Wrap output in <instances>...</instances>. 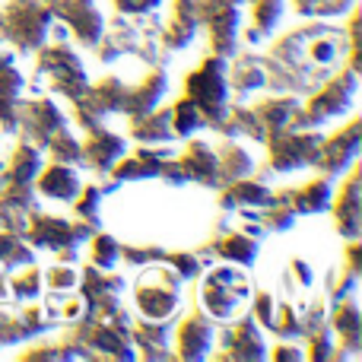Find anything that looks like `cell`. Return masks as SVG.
I'll return each mask as SVG.
<instances>
[{"label":"cell","mask_w":362,"mask_h":362,"mask_svg":"<svg viewBox=\"0 0 362 362\" xmlns=\"http://www.w3.org/2000/svg\"><path fill=\"white\" fill-rule=\"evenodd\" d=\"M283 4H286V0H251V19H255V23L245 32V42L257 45L261 38H267L270 32L276 29V23H280Z\"/></svg>","instance_id":"cell-35"},{"label":"cell","mask_w":362,"mask_h":362,"mask_svg":"<svg viewBox=\"0 0 362 362\" xmlns=\"http://www.w3.org/2000/svg\"><path fill=\"white\" fill-rule=\"evenodd\" d=\"M359 146H362V121L350 118L344 127H337L327 140L321 137L318 163H315V169H321L325 175H344V172L359 159Z\"/></svg>","instance_id":"cell-15"},{"label":"cell","mask_w":362,"mask_h":362,"mask_svg":"<svg viewBox=\"0 0 362 362\" xmlns=\"http://www.w3.org/2000/svg\"><path fill=\"white\" fill-rule=\"evenodd\" d=\"M32 187L48 200H64V204H70V200L76 197V191H80V175H76V169L67 163H51V165H42V172L35 175Z\"/></svg>","instance_id":"cell-27"},{"label":"cell","mask_w":362,"mask_h":362,"mask_svg":"<svg viewBox=\"0 0 362 362\" xmlns=\"http://www.w3.org/2000/svg\"><path fill=\"white\" fill-rule=\"evenodd\" d=\"M163 264H169L181 280H194V276H200L206 270L204 257L197 251H163Z\"/></svg>","instance_id":"cell-46"},{"label":"cell","mask_w":362,"mask_h":362,"mask_svg":"<svg viewBox=\"0 0 362 362\" xmlns=\"http://www.w3.org/2000/svg\"><path fill=\"white\" fill-rule=\"evenodd\" d=\"M200 308L219 325H229L235 315L245 312L251 299V283L238 270V264H210L206 276L200 280Z\"/></svg>","instance_id":"cell-3"},{"label":"cell","mask_w":362,"mask_h":362,"mask_svg":"<svg viewBox=\"0 0 362 362\" xmlns=\"http://www.w3.org/2000/svg\"><path fill=\"white\" fill-rule=\"evenodd\" d=\"M274 312H276V299H274V293H257L255 296V315L251 318L257 321L261 327H274Z\"/></svg>","instance_id":"cell-50"},{"label":"cell","mask_w":362,"mask_h":362,"mask_svg":"<svg viewBox=\"0 0 362 362\" xmlns=\"http://www.w3.org/2000/svg\"><path fill=\"white\" fill-rule=\"evenodd\" d=\"M242 0H197V23L210 35V54H219L229 61L238 51V35H242Z\"/></svg>","instance_id":"cell-11"},{"label":"cell","mask_w":362,"mask_h":362,"mask_svg":"<svg viewBox=\"0 0 362 362\" xmlns=\"http://www.w3.org/2000/svg\"><path fill=\"white\" fill-rule=\"evenodd\" d=\"M35 64L38 74L51 76V89L67 95L70 102L89 86L86 67H83L80 54H76V48L70 42H45L35 51Z\"/></svg>","instance_id":"cell-9"},{"label":"cell","mask_w":362,"mask_h":362,"mask_svg":"<svg viewBox=\"0 0 362 362\" xmlns=\"http://www.w3.org/2000/svg\"><path fill=\"white\" fill-rule=\"evenodd\" d=\"M226 83H229V95H235V102L248 99L251 93L267 86V74H264V61L255 54H232L226 61Z\"/></svg>","instance_id":"cell-22"},{"label":"cell","mask_w":362,"mask_h":362,"mask_svg":"<svg viewBox=\"0 0 362 362\" xmlns=\"http://www.w3.org/2000/svg\"><path fill=\"white\" fill-rule=\"evenodd\" d=\"M344 267L353 270V274H362V242H359V238H346Z\"/></svg>","instance_id":"cell-52"},{"label":"cell","mask_w":362,"mask_h":362,"mask_svg":"<svg viewBox=\"0 0 362 362\" xmlns=\"http://www.w3.org/2000/svg\"><path fill=\"white\" fill-rule=\"evenodd\" d=\"M289 267H293V276H296V283H299L302 289H308L315 283L312 264H308V261H302V257H293V261H289Z\"/></svg>","instance_id":"cell-53"},{"label":"cell","mask_w":362,"mask_h":362,"mask_svg":"<svg viewBox=\"0 0 362 362\" xmlns=\"http://www.w3.org/2000/svg\"><path fill=\"white\" fill-rule=\"evenodd\" d=\"M302 108V99L293 93H274V95H264L251 105V112L257 115V121L264 124V131L274 134L283 131V127H293L296 124V115Z\"/></svg>","instance_id":"cell-25"},{"label":"cell","mask_w":362,"mask_h":362,"mask_svg":"<svg viewBox=\"0 0 362 362\" xmlns=\"http://www.w3.org/2000/svg\"><path fill=\"white\" fill-rule=\"evenodd\" d=\"M270 200H274V191H270L264 181L245 175V178H235L229 181V185L219 187V206L223 210H245V206H267Z\"/></svg>","instance_id":"cell-31"},{"label":"cell","mask_w":362,"mask_h":362,"mask_svg":"<svg viewBox=\"0 0 362 362\" xmlns=\"http://www.w3.org/2000/svg\"><path fill=\"white\" fill-rule=\"evenodd\" d=\"M159 32H163V23H159L156 16H150V13H140V16H134V19L118 13V16L102 29L99 42H95L99 61L112 64V61H118V57L134 54L153 67V64H159V57H163Z\"/></svg>","instance_id":"cell-2"},{"label":"cell","mask_w":362,"mask_h":362,"mask_svg":"<svg viewBox=\"0 0 362 362\" xmlns=\"http://www.w3.org/2000/svg\"><path fill=\"white\" fill-rule=\"evenodd\" d=\"M257 248H261V242L257 238H251L248 232L235 229V226H226L219 223L216 226V235L210 238V242L204 245V248H197V255L204 257V264L210 267L213 261H226V264H238V267H251L257 257Z\"/></svg>","instance_id":"cell-17"},{"label":"cell","mask_w":362,"mask_h":362,"mask_svg":"<svg viewBox=\"0 0 362 362\" xmlns=\"http://www.w3.org/2000/svg\"><path fill=\"white\" fill-rule=\"evenodd\" d=\"M102 200H105V187L99 185H80V191H76V197L70 200L76 210V219H83V223H89L93 229H99V206Z\"/></svg>","instance_id":"cell-40"},{"label":"cell","mask_w":362,"mask_h":362,"mask_svg":"<svg viewBox=\"0 0 362 362\" xmlns=\"http://www.w3.org/2000/svg\"><path fill=\"white\" fill-rule=\"evenodd\" d=\"M42 276L51 289H57V293H70V289H76V283H80V270H74L70 264H54V267Z\"/></svg>","instance_id":"cell-49"},{"label":"cell","mask_w":362,"mask_h":362,"mask_svg":"<svg viewBox=\"0 0 362 362\" xmlns=\"http://www.w3.org/2000/svg\"><path fill=\"white\" fill-rule=\"evenodd\" d=\"M32 337H35V334H32V327L25 325L23 315L0 308V346H6V344H23V340H32Z\"/></svg>","instance_id":"cell-47"},{"label":"cell","mask_w":362,"mask_h":362,"mask_svg":"<svg viewBox=\"0 0 362 362\" xmlns=\"http://www.w3.org/2000/svg\"><path fill=\"white\" fill-rule=\"evenodd\" d=\"M331 312H327V325H331V331L337 334L340 340V359H353L359 353L362 346V312H359V299L356 293L346 296V299L340 302H331Z\"/></svg>","instance_id":"cell-20"},{"label":"cell","mask_w":362,"mask_h":362,"mask_svg":"<svg viewBox=\"0 0 362 362\" xmlns=\"http://www.w3.org/2000/svg\"><path fill=\"white\" fill-rule=\"evenodd\" d=\"M270 359H305V350H296V344L293 340H283V344H276V350H270L267 353Z\"/></svg>","instance_id":"cell-54"},{"label":"cell","mask_w":362,"mask_h":362,"mask_svg":"<svg viewBox=\"0 0 362 362\" xmlns=\"http://www.w3.org/2000/svg\"><path fill=\"white\" fill-rule=\"evenodd\" d=\"M213 337H216V331H213V318L200 305L191 308V312H187L185 318L175 325V346L178 350L172 353V356L187 359V362L210 356Z\"/></svg>","instance_id":"cell-18"},{"label":"cell","mask_w":362,"mask_h":362,"mask_svg":"<svg viewBox=\"0 0 362 362\" xmlns=\"http://www.w3.org/2000/svg\"><path fill=\"white\" fill-rule=\"evenodd\" d=\"M356 286H359V274H353V270L340 267L337 274L327 276V299H331V302H340V299H346V296L356 293Z\"/></svg>","instance_id":"cell-48"},{"label":"cell","mask_w":362,"mask_h":362,"mask_svg":"<svg viewBox=\"0 0 362 362\" xmlns=\"http://www.w3.org/2000/svg\"><path fill=\"white\" fill-rule=\"evenodd\" d=\"M305 344H308V350H305V359H334L337 356V346H334V331H331V325H315V327H308L305 334Z\"/></svg>","instance_id":"cell-44"},{"label":"cell","mask_w":362,"mask_h":362,"mask_svg":"<svg viewBox=\"0 0 362 362\" xmlns=\"http://www.w3.org/2000/svg\"><path fill=\"white\" fill-rule=\"evenodd\" d=\"M23 264H32V248L25 245V238L19 232L0 229V270H16Z\"/></svg>","instance_id":"cell-36"},{"label":"cell","mask_w":362,"mask_h":362,"mask_svg":"<svg viewBox=\"0 0 362 362\" xmlns=\"http://www.w3.org/2000/svg\"><path fill=\"white\" fill-rule=\"evenodd\" d=\"M89 242V264L102 270H112L115 264L121 261V242L115 235H105V232H93L86 238Z\"/></svg>","instance_id":"cell-39"},{"label":"cell","mask_w":362,"mask_h":362,"mask_svg":"<svg viewBox=\"0 0 362 362\" xmlns=\"http://www.w3.org/2000/svg\"><path fill=\"white\" fill-rule=\"evenodd\" d=\"M131 344L137 359H175L169 350V321H131Z\"/></svg>","instance_id":"cell-24"},{"label":"cell","mask_w":362,"mask_h":362,"mask_svg":"<svg viewBox=\"0 0 362 362\" xmlns=\"http://www.w3.org/2000/svg\"><path fill=\"white\" fill-rule=\"evenodd\" d=\"M356 6V0H293V10L308 19H331L344 16Z\"/></svg>","instance_id":"cell-42"},{"label":"cell","mask_w":362,"mask_h":362,"mask_svg":"<svg viewBox=\"0 0 362 362\" xmlns=\"http://www.w3.org/2000/svg\"><path fill=\"white\" fill-rule=\"evenodd\" d=\"M356 89H359V70L340 67L337 74L327 76L315 93H308V102L299 108L293 127H299V131H315V127H321V124H327V121L346 115L353 108Z\"/></svg>","instance_id":"cell-4"},{"label":"cell","mask_w":362,"mask_h":362,"mask_svg":"<svg viewBox=\"0 0 362 362\" xmlns=\"http://www.w3.org/2000/svg\"><path fill=\"white\" fill-rule=\"evenodd\" d=\"M264 61V74H267L270 93H293L308 95L321 86L331 74L340 67H359V48L350 45V35L340 25H331L325 19H312L308 25L286 32L280 42L267 48Z\"/></svg>","instance_id":"cell-1"},{"label":"cell","mask_w":362,"mask_h":362,"mask_svg":"<svg viewBox=\"0 0 362 362\" xmlns=\"http://www.w3.org/2000/svg\"><path fill=\"white\" fill-rule=\"evenodd\" d=\"M6 283H10V296L13 299H35V296H42V286H45V276L42 270L35 267V264H23V270L19 274H6Z\"/></svg>","instance_id":"cell-38"},{"label":"cell","mask_w":362,"mask_h":362,"mask_svg":"<svg viewBox=\"0 0 362 362\" xmlns=\"http://www.w3.org/2000/svg\"><path fill=\"white\" fill-rule=\"evenodd\" d=\"M35 210V187L32 185H4L0 187V229L23 235L25 219Z\"/></svg>","instance_id":"cell-23"},{"label":"cell","mask_w":362,"mask_h":362,"mask_svg":"<svg viewBox=\"0 0 362 362\" xmlns=\"http://www.w3.org/2000/svg\"><path fill=\"white\" fill-rule=\"evenodd\" d=\"M42 146L29 144V140H19L16 150L10 153L4 165V185H32L35 175L42 172Z\"/></svg>","instance_id":"cell-32"},{"label":"cell","mask_w":362,"mask_h":362,"mask_svg":"<svg viewBox=\"0 0 362 362\" xmlns=\"http://www.w3.org/2000/svg\"><path fill=\"white\" fill-rule=\"evenodd\" d=\"M54 23L45 0H10L0 10V38L10 42L19 54H32L48 42V29Z\"/></svg>","instance_id":"cell-6"},{"label":"cell","mask_w":362,"mask_h":362,"mask_svg":"<svg viewBox=\"0 0 362 362\" xmlns=\"http://www.w3.org/2000/svg\"><path fill=\"white\" fill-rule=\"evenodd\" d=\"M112 181H140V178H163L169 185H187V175L181 172L178 159H172V146L165 144H140L134 153H124L112 165Z\"/></svg>","instance_id":"cell-8"},{"label":"cell","mask_w":362,"mask_h":362,"mask_svg":"<svg viewBox=\"0 0 362 362\" xmlns=\"http://www.w3.org/2000/svg\"><path fill=\"white\" fill-rule=\"evenodd\" d=\"M19 359H35V362H57V359H80V353L70 346V340L64 337H57V340H42V344H32L29 350L23 353Z\"/></svg>","instance_id":"cell-41"},{"label":"cell","mask_w":362,"mask_h":362,"mask_svg":"<svg viewBox=\"0 0 362 362\" xmlns=\"http://www.w3.org/2000/svg\"><path fill=\"white\" fill-rule=\"evenodd\" d=\"M210 359L216 362H255V359H267V340L261 334V325H257L251 315H242V318H232L223 331V350L210 353Z\"/></svg>","instance_id":"cell-14"},{"label":"cell","mask_w":362,"mask_h":362,"mask_svg":"<svg viewBox=\"0 0 362 362\" xmlns=\"http://www.w3.org/2000/svg\"><path fill=\"white\" fill-rule=\"evenodd\" d=\"M0 187H4V165H0Z\"/></svg>","instance_id":"cell-56"},{"label":"cell","mask_w":362,"mask_h":362,"mask_svg":"<svg viewBox=\"0 0 362 362\" xmlns=\"http://www.w3.org/2000/svg\"><path fill=\"white\" fill-rule=\"evenodd\" d=\"M334 210V229L344 238H359L362 235V169L359 163L350 165V175L340 185L337 200H331Z\"/></svg>","instance_id":"cell-19"},{"label":"cell","mask_w":362,"mask_h":362,"mask_svg":"<svg viewBox=\"0 0 362 362\" xmlns=\"http://www.w3.org/2000/svg\"><path fill=\"white\" fill-rule=\"evenodd\" d=\"M280 197L286 200L296 213H325V210H331V200H334V175L321 172V175L312 178L308 185L293 187V191H280Z\"/></svg>","instance_id":"cell-30"},{"label":"cell","mask_w":362,"mask_h":362,"mask_svg":"<svg viewBox=\"0 0 362 362\" xmlns=\"http://www.w3.org/2000/svg\"><path fill=\"white\" fill-rule=\"evenodd\" d=\"M163 0H115V10L124 13V16H140V13H153L159 10Z\"/></svg>","instance_id":"cell-51"},{"label":"cell","mask_w":362,"mask_h":362,"mask_svg":"<svg viewBox=\"0 0 362 362\" xmlns=\"http://www.w3.org/2000/svg\"><path fill=\"white\" fill-rule=\"evenodd\" d=\"M45 150H48L51 163H67V165H80V140L74 137V134L67 131V127H61V131H54L48 137V144H45Z\"/></svg>","instance_id":"cell-43"},{"label":"cell","mask_w":362,"mask_h":362,"mask_svg":"<svg viewBox=\"0 0 362 362\" xmlns=\"http://www.w3.org/2000/svg\"><path fill=\"white\" fill-rule=\"evenodd\" d=\"M67 127L64 112L57 108V102L51 95H32V99H19L16 105V134L19 140H29V144L42 146L48 144V137L54 131Z\"/></svg>","instance_id":"cell-13"},{"label":"cell","mask_w":362,"mask_h":362,"mask_svg":"<svg viewBox=\"0 0 362 362\" xmlns=\"http://www.w3.org/2000/svg\"><path fill=\"white\" fill-rule=\"evenodd\" d=\"M178 165L187 175V181H197V185H206V187H219L216 153H213V144H206V140H191V144H185V153L178 156Z\"/></svg>","instance_id":"cell-26"},{"label":"cell","mask_w":362,"mask_h":362,"mask_svg":"<svg viewBox=\"0 0 362 362\" xmlns=\"http://www.w3.org/2000/svg\"><path fill=\"white\" fill-rule=\"evenodd\" d=\"M165 86H169V80H165V70L159 67V64H153L150 74H146L144 80L137 83V86H127L124 115H127V118H140V115L153 112V108L163 102Z\"/></svg>","instance_id":"cell-28"},{"label":"cell","mask_w":362,"mask_h":362,"mask_svg":"<svg viewBox=\"0 0 362 362\" xmlns=\"http://www.w3.org/2000/svg\"><path fill=\"white\" fill-rule=\"evenodd\" d=\"M270 331L276 334V337L283 340H299L302 334H305V325H302V312L296 305H289V302H283V305H276L274 312V327Z\"/></svg>","instance_id":"cell-45"},{"label":"cell","mask_w":362,"mask_h":362,"mask_svg":"<svg viewBox=\"0 0 362 362\" xmlns=\"http://www.w3.org/2000/svg\"><path fill=\"white\" fill-rule=\"evenodd\" d=\"M264 144H267V169L270 172H299V169H315L321 134L299 131V127H283V131L267 134Z\"/></svg>","instance_id":"cell-10"},{"label":"cell","mask_w":362,"mask_h":362,"mask_svg":"<svg viewBox=\"0 0 362 362\" xmlns=\"http://www.w3.org/2000/svg\"><path fill=\"white\" fill-rule=\"evenodd\" d=\"M45 4H48L51 16L61 19L83 48H95L102 29H105V19H102L95 0H45Z\"/></svg>","instance_id":"cell-16"},{"label":"cell","mask_w":362,"mask_h":362,"mask_svg":"<svg viewBox=\"0 0 362 362\" xmlns=\"http://www.w3.org/2000/svg\"><path fill=\"white\" fill-rule=\"evenodd\" d=\"M89 137L80 144V165L93 172H108L121 156L127 153V144L121 134H112L105 127H95V131H86Z\"/></svg>","instance_id":"cell-21"},{"label":"cell","mask_w":362,"mask_h":362,"mask_svg":"<svg viewBox=\"0 0 362 362\" xmlns=\"http://www.w3.org/2000/svg\"><path fill=\"white\" fill-rule=\"evenodd\" d=\"M23 74L10 54H0V127L16 134V105L23 99Z\"/></svg>","instance_id":"cell-29"},{"label":"cell","mask_w":362,"mask_h":362,"mask_svg":"<svg viewBox=\"0 0 362 362\" xmlns=\"http://www.w3.org/2000/svg\"><path fill=\"white\" fill-rule=\"evenodd\" d=\"M213 153H216V169H219V187L229 185V181L235 178H245L255 172V163H251L248 150L245 146H238L235 140L223 137L213 144Z\"/></svg>","instance_id":"cell-33"},{"label":"cell","mask_w":362,"mask_h":362,"mask_svg":"<svg viewBox=\"0 0 362 362\" xmlns=\"http://www.w3.org/2000/svg\"><path fill=\"white\" fill-rule=\"evenodd\" d=\"M131 137L137 144H172L175 131H172V112L169 108H153V112L131 118Z\"/></svg>","instance_id":"cell-34"},{"label":"cell","mask_w":362,"mask_h":362,"mask_svg":"<svg viewBox=\"0 0 362 362\" xmlns=\"http://www.w3.org/2000/svg\"><path fill=\"white\" fill-rule=\"evenodd\" d=\"M169 112H172V131H175V137H191V134L206 127V118L200 115V108L194 105L187 95H181Z\"/></svg>","instance_id":"cell-37"},{"label":"cell","mask_w":362,"mask_h":362,"mask_svg":"<svg viewBox=\"0 0 362 362\" xmlns=\"http://www.w3.org/2000/svg\"><path fill=\"white\" fill-rule=\"evenodd\" d=\"M181 276L169 264L156 261L146 264V270H140L137 283H134V302H137L140 315L150 321H169L175 318L181 305Z\"/></svg>","instance_id":"cell-7"},{"label":"cell","mask_w":362,"mask_h":362,"mask_svg":"<svg viewBox=\"0 0 362 362\" xmlns=\"http://www.w3.org/2000/svg\"><path fill=\"white\" fill-rule=\"evenodd\" d=\"M185 95L200 108L206 127L223 134L229 118V83H226V57L210 54L197 70L185 76Z\"/></svg>","instance_id":"cell-5"},{"label":"cell","mask_w":362,"mask_h":362,"mask_svg":"<svg viewBox=\"0 0 362 362\" xmlns=\"http://www.w3.org/2000/svg\"><path fill=\"white\" fill-rule=\"evenodd\" d=\"M93 232L95 229L89 223H83V219H64V216H51V213L32 210L29 219H25L23 235L32 248L67 251V248H80Z\"/></svg>","instance_id":"cell-12"},{"label":"cell","mask_w":362,"mask_h":362,"mask_svg":"<svg viewBox=\"0 0 362 362\" xmlns=\"http://www.w3.org/2000/svg\"><path fill=\"white\" fill-rule=\"evenodd\" d=\"M10 299V283H6V270H0V302Z\"/></svg>","instance_id":"cell-55"}]
</instances>
